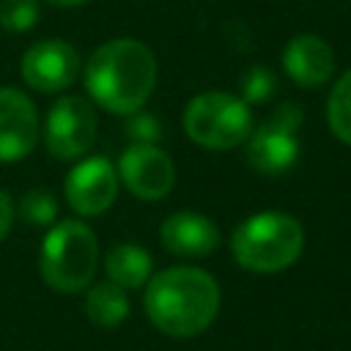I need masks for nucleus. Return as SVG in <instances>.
<instances>
[{
  "label": "nucleus",
  "instance_id": "obj_7",
  "mask_svg": "<svg viewBox=\"0 0 351 351\" xmlns=\"http://www.w3.org/2000/svg\"><path fill=\"white\" fill-rule=\"evenodd\" d=\"M44 140L52 156L80 159L96 140V112L82 96H60L44 123Z\"/></svg>",
  "mask_w": 351,
  "mask_h": 351
},
{
  "label": "nucleus",
  "instance_id": "obj_5",
  "mask_svg": "<svg viewBox=\"0 0 351 351\" xmlns=\"http://www.w3.org/2000/svg\"><path fill=\"white\" fill-rule=\"evenodd\" d=\"M184 132L192 143L211 151L236 148L252 132L250 104L225 90L197 93L184 110Z\"/></svg>",
  "mask_w": 351,
  "mask_h": 351
},
{
  "label": "nucleus",
  "instance_id": "obj_13",
  "mask_svg": "<svg viewBox=\"0 0 351 351\" xmlns=\"http://www.w3.org/2000/svg\"><path fill=\"white\" fill-rule=\"evenodd\" d=\"M162 244L181 258H206L219 247V228L197 211H176L159 228Z\"/></svg>",
  "mask_w": 351,
  "mask_h": 351
},
{
  "label": "nucleus",
  "instance_id": "obj_10",
  "mask_svg": "<svg viewBox=\"0 0 351 351\" xmlns=\"http://www.w3.org/2000/svg\"><path fill=\"white\" fill-rule=\"evenodd\" d=\"M80 74V55L63 38H44L27 47L22 55V80L41 90L55 93L69 88Z\"/></svg>",
  "mask_w": 351,
  "mask_h": 351
},
{
  "label": "nucleus",
  "instance_id": "obj_3",
  "mask_svg": "<svg viewBox=\"0 0 351 351\" xmlns=\"http://www.w3.org/2000/svg\"><path fill=\"white\" fill-rule=\"evenodd\" d=\"M304 247V230L285 211H261L247 217L230 236V252L247 271L274 274L296 263Z\"/></svg>",
  "mask_w": 351,
  "mask_h": 351
},
{
  "label": "nucleus",
  "instance_id": "obj_19",
  "mask_svg": "<svg viewBox=\"0 0 351 351\" xmlns=\"http://www.w3.org/2000/svg\"><path fill=\"white\" fill-rule=\"evenodd\" d=\"M274 88H277V80H274V74L263 63H255V66H250L241 74V99L247 104H263V101H269L271 93H274Z\"/></svg>",
  "mask_w": 351,
  "mask_h": 351
},
{
  "label": "nucleus",
  "instance_id": "obj_22",
  "mask_svg": "<svg viewBox=\"0 0 351 351\" xmlns=\"http://www.w3.org/2000/svg\"><path fill=\"white\" fill-rule=\"evenodd\" d=\"M47 3H52L58 8H77V5H85L88 0H47Z\"/></svg>",
  "mask_w": 351,
  "mask_h": 351
},
{
  "label": "nucleus",
  "instance_id": "obj_12",
  "mask_svg": "<svg viewBox=\"0 0 351 351\" xmlns=\"http://www.w3.org/2000/svg\"><path fill=\"white\" fill-rule=\"evenodd\" d=\"M282 69L296 85L318 88V85H326L335 71V52L321 36L302 33L285 44Z\"/></svg>",
  "mask_w": 351,
  "mask_h": 351
},
{
  "label": "nucleus",
  "instance_id": "obj_14",
  "mask_svg": "<svg viewBox=\"0 0 351 351\" xmlns=\"http://www.w3.org/2000/svg\"><path fill=\"white\" fill-rule=\"evenodd\" d=\"M151 255L137 244H115L104 258V271L110 282L126 288H140L151 280Z\"/></svg>",
  "mask_w": 351,
  "mask_h": 351
},
{
  "label": "nucleus",
  "instance_id": "obj_21",
  "mask_svg": "<svg viewBox=\"0 0 351 351\" xmlns=\"http://www.w3.org/2000/svg\"><path fill=\"white\" fill-rule=\"evenodd\" d=\"M11 222H14V203H11L8 192H5V189H0V241L8 236Z\"/></svg>",
  "mask_w": 351,
  "mask_h": 351
},
{
  "label": "nucleus",
  "instance_id": "obj_16",
  "mask_svg": "<svg viewBox=\"0 0 351 351\" xmlns=\"http://www.w3.org/2000/svg\"><path fill=\"white\" fill-rule=\"evenodd\" d=\"M326 121L337 140L351 145V69L340 74L326 101Z\"/></svg>",
  "mask_w": 351,
  "mask_h": 351
},
{
  "label": "nucleus",
  "instance_id": "obj_8",
  "mask_svg": "<svg viewBox=\"0 0 351 351\" xmlns=\"http://www.w3.org/2000/svg\"><path fill=\"white\" fill-rule=\"evenodd\" d=\"M118 184V170L107 156H88L69 170L63 192L80 217H99L115 203Z\"/></svg>",
  "mask_w": 351,
  "mask_h": 351
},
{
  "label": "nucleus",
  "instance_id": "obj_20",
  "mask_svg": "<svg viewBox=\"0 0 351 351\" xmlns=\"http://www.w3.org/2000/svg\"><path fill=\"white\" fill-rule=\"evenodd\" d=\"M129 134L134 137V143H154L159 137V126L156 121L148 115V112H132V121H129Z\"/></svg>",
  "mask_w": 351,
  "mask_h": 351
},
{
  "label": "nucleus",
  "instance_id": "obj_1",
  "mask_svg": "<svg viewBox=\"0 0 351 351\" xmlns=\"http://www.w3.org/2000/svg\"><path fill=\"white\" fill-rule=\"evenodd\" d=\"M156 85V58L137 38H112L85 63L88 96L107 112H137Z\"/></svg>",
  "mask_w": 351,
  "mask_h": 351
},
{
  "label": "nucleus",
  "instance_id": "obj_17",
  "mask_svg": "<svg viewBox=\"0 0 351 351\" xmlns=\"http://www.w3.org/2000/svg\"><path fill=\"white\" fill-rule=\"evenodd\" d=\"M19 214L30 225H52L55 217H58V200L44 186L30 189V192H25V197L19 203Z\"/></svg>",
  "mask_w": 351,
  "mask_h": 351
},
{
  "label": "nucleus",
  "instance_id": "obj_4",
  "mask_svg": "<svg viewBox=\"0 0 351 351\" xmlns=\"http://www.w3.org/2000/svg\"><path fill=\"white\" fill-rule=\"evenodd\" d=\"M99 263V241L93 230L80 219H63L49 228L41 244L38 269L49 288L60 293H77L90 285Z\"/></svg>",
  "mask_w": 351,
  "mask_h": 351
},
{
  "label": "nucleus",
  "instance_id": "obj_15",
  "mask_svg": "<svg viewBox=\"0 0 351 351\" xmlns=\"http://www.w3.org/2000/svg\"><path fill=\"white\" fill-rule=\"evenodd\" d=\"M85 313L96 326H118L129 315V299L121 285L99 282L85 296Z\"/></svg>",
  "mask_w": 351,
  "mask_h": 351
},
{
  "label": "nucleus",
  "instance_id": "obj_9",
  "mask_svg": "<svg viewBox=\"0 0 351 351\" xmlns=\"http://www.w3.org/2000/svg\"><path fill=\"white\" fill-rule=\"evenodd\" d=\"M118 178L140 200H159L176 184L173 159L154 143H132L118 162Z\"/></svg>",
  "mask_w": 351,
  "mask_h": 351
},
{
  "label": "nucleus",
  "instance_id": "obj_18",
  "mask_svg": "<svg viewBox=\"0 0 351 351\" xmlns=\"http://www.w3.org/2000/svg\"><path fill=\"white\" fill-rule=\"evenodd\" d=\"M36 0H0V27L8 33H25L38 22Z\"/></svg>",
  "mask_w": 351,
  "mask_h": 351
},
{
  "label": "nucleus",
  "instance_id": "obj_6",
  "mask_svg": "<svg viewBox=\"0 0 351 351\" xmlns=\"http://www.w3.org/2000/svg\"><path fill=\"white\" fill-rule=\"evenodd\" d=\"M302 110L299 104H280L274 112L250 132L247 137V162L252 170L263 176H277L293 167L299 156V129H302Z\"/></svg>",
  "mask_w": 351,
  "mask_h": 351
},
{
  "label": "nucleus",
  "instance_id": "obj_2",
  "mask_svg": "<svg viewBox=\"0 0 351 351\" xmlns=\"http://www.w3.org/2000/svg\"><path fill=\"white\" fill-rule=\"evenodd\" d=\"M145 313L170 337H195L219 313L217 280L195 266H173L154 274L145 285Z\"/></svg>",
  "mask_w": 351,
  "mask_h": 351
},
{
  "label": "nucleus",
  "instance_id": "obj_11",
  "mask_svg": "<svg viewBox=\"0 0 351 351\" xmlns=\"http://www.w3.org/2000/svg\"><path fill=\"white\" fill-rule=\"evenodd\" d=\"M38 140V115L27 93L0 88V162L25 159Z\"/></svg>",
  "mask_w": 351,
  "mask_h": 351
}]
</instances>
